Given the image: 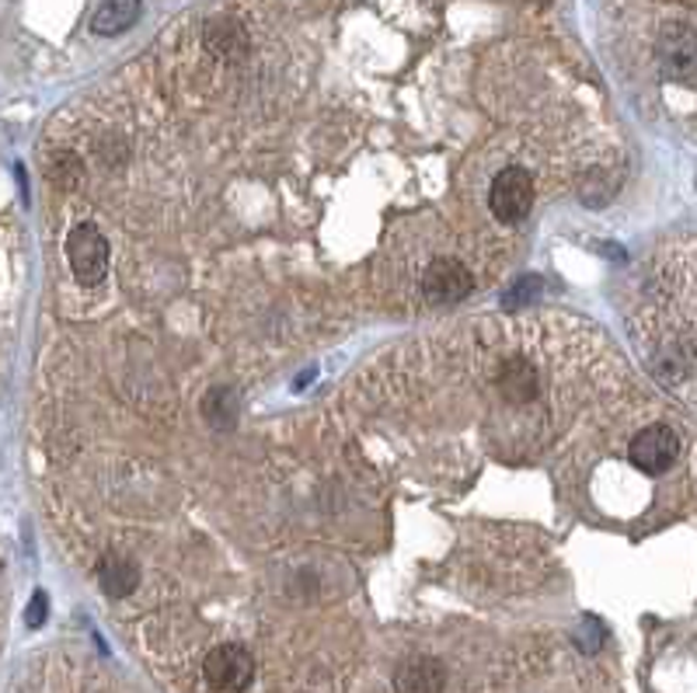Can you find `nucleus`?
I'll use <instances>...</instances> for the list:
<instances>
[{"label":"nucleus","instance_id":"nucleus-9","mask_svg":"<svg viewBox=\"0 0 697 693\" xmlns=\"http://www.w3.org/2000/svg\"><path fill=\"white\" fill-rule=\"evenodd\" d=\"M203 42L216 60H242L248 53V32H245V25H237L234 18L206 21Z\"/></svg>","mask_w":697,"mask_h":693},{"label":"nucleus","instance_id":"nucleus-1","mask_svg":"<svg viewBox=\"0 0 697 693\" xmlns=\"http://www.w3.org/2000/svg\"><path fill=\"white\" fill-rule=\"evenodd\" d=\"M203 676L213 693H245L255 683V655L245 644H216L203 662Z\"/></svg>","mask_w":697,"mask_h":693},{"label":"nucleus","instance_id":"nucleus-13","mask_svg":"<svg viewBox=\"0 0 697 693\" xmlns=\"http://www.w3.org/2000/svg\"><path fill=\"white\" fill-rule=\"evenodd\" d=\"M81 171H84V164H81V158H77V153L63 150L60 158L53 161V171H50V178H53V182H60L63 189H74V185L81 182Z\"/></svg>","mask_w":697,"mask_h":693},{"label":"nucleus","instance_id":"nucleus-7","mask_svg":"<svg viewBox=\"0 0 697 693\" xmlns=\"http://www.w3.org/2000/svg\"><path fill=\"white\" fill-rule=\"evenodd\" d=\"M495 384H498V394H503L510 405H530V401L540 394L537 366L523 360V355H513V360H506L503 366H498Z\"/></svg>","mask_w":697,"mask_h":693},{"label":"nucleus","instance_id":"nucleus-2","mask_svg":"<svg viewBox=\"0 0 697 693\" xmlns=\"http://www.w3.org/2000/svg\"><path fill=\"white\" fill-rule=\"evenodd\" d=\"M489 206L503 223H519L534 206V174L527 168H519V164L503 168L492 178Z\"/></svg>","mask_w":697,"mask_h":693},{"label":"nucleus","instance_id":"nucleus-12","mask_svg":"<svg viewBox=\"0 0 697 693\" xmlns=\"http://www.w3.org/2000/svg\"><path fill=\"white\" fill-rule=\"evenodd\" d=\"M237 412H242V405H237V394L227 391V387H213L206 397H203V415L210 426L216 429H227L237 422Z\"/></svg>","mask_w":697,"mask_h":693},{"label":"nucleus","instance_id":"nucleus-8","mask_svg":"<svg viewBox=\"0 0 697 693\" xmlns=\"http://www.w3.org/2000/svg\"><path fill=\"white\" fill-rule=\"evenodd\" d=\"M447 686V669L440 659L416 655L398 665L395 673V690L398 693H443Z\"/></svg>","mask_w":697,"mask_h":693},{"label":"nucleus","instance_id":"nucleus-4","mask_svg":"<svg viewBox=\"0 0 697 693\" xmlns=\"http://www.w3.org/2000/svg\"><path fill=\"white\" fill-rule=\"evenodd\" d=\"M67 262L81 286H98L108 273V241L98 227L81 223L67 237Z\"/></svg>","mask_w":697,"mask_h":693},{"label":"nucleus","instance_id":"nucleus-5","mask_svg":"<svg viewBox=\"0 0 697 693\" xmlns=\"http://www.w3.org/2000/svg\"><path fill=\"white\" fill-rule=\"evenodd\" d=\"M422 289H426L429 303H440V307L443 303H457V300H464L474 289V276L468 273L464 262L436 258V262H429V268L422 273Z\"/></svg>","mask_w":697,"mask_h":693},{"label":"nucleus","instance_id":"nucleus-15","mask_svg":"<svg viewBox=\"0 0 697 693\" xmlns=\"http://www.w3.org/2000/svg\"><path fill=\"white\" fill-rule=\"evenodd\" d=\"M46 617H50V599H46V593H35L32 603H29V610H25L29 628H42V623H46Z\"/></svg>","mask_w":697,"mask_h":693},{"label":"nucleus","instance_id":"nucleus-10","mask_svg":"<svg viewBox=\"0 0 697 693\" xmlns=\"http://www.w3.org/2000/svg\"><path fill=\"white\" fill-rule=\"evenodd\" d=\"M98 583L108 596H129L140 586V568L122 554H105L98 562Z\"/></svg>","mask_w":697,"mask_h":693},{"label":"nucleus","instance_id":"nucleus-6","mask_svg":"<svg viewBox=\"0 0 697 693\" xmlns=\"http://www.w3.org/2000/svg\"><path fill=\"white\" fill-rule=\"evenodd\" d=\"M656 56H660V66L669 81H680V84L694 87V29L690 25H669L660 35Z\"/></svg>","mask_w":697,"mask_h":693},{"label":"nucleus","instance_id":"nucleus-14","mask_svg":"<svg viewBox=\"0 0 697 693\" xmlns=\"http://www.w3.org/2000/svg\"><path fill=\"white\" fill-rule=\"evenodd\" d=\"M537 294H540V279H537V276H523V279L513 282V289L503 297V307H506V310H523V307H530V303H534Z\"/></svg>","mask_w":697,"mask_h":693},{"label":"nucleus","instance_id":"nucleus-3","mask_svg":"<svg viewBox=\"0 0 697 693\" xmlns=\"http://www.w3.org/2000/svg\"><path fill=\"white\" fill-rule=\"evenodd\" d=\"M628 457H631V463H635L642 475L660 478V475L669 471L673 463H677L680 436L673 433L669 426H645L642 433H635V439H631Z\"/></svg>","mask_w":697,"mask_h":693},{"label":"nucleus","instance_id":"nucleus-11","mask_svg":"<svg viewBox=\"0 0 697 693\" xmlns=\"http://www.w3.org/2000/svg\"><path fill=\"white\" fill-rule=\"evenodd\" d=\"M137 18H140V0H105L92 18V29L98 35H119L129 25H137Z\"/></svg>","mask_w":697,"mask_h":693}]
</instances>
